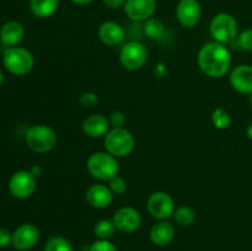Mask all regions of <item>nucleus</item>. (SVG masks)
<instances>
[{
    "label": "nucleus",
    "instance_id": "412c9836",
    "mask_svg": "<svg viewBox=\"0 0 252 251\" xmlns=\"http://www.w3.org/2000/svg\"><path fill=\"white\" fill-rule=\"evenodd\" d=\"M116 228L113 220L110 219H101L94 226V234L97 239H102V240H110L113 235H115Z\"/></svg>",
    "mask_w": 252,
    "mask_h": 251
},
{
    "label": "nucleus",
    "instance_id": "bb28decb",
    "mask_svg": "<svg viewBox=\"0 0 252 251\" xmlns=\"http://www.w3.org/2000/svg\"><path fill=\"white\" fill-rule=\"evenodd\" d=\"M108 187L113 192V194H123L127 191V182L123 177L116 175L115 177H112L108 181Z\"/></svg>",
    "mask_w": 252,
    "mask_h": 251
},
{
    "label": "nucleus",
    "instance_id": "2eb2a0df",
    "mask_svg": "<svg viewBox=\"0 0 252 251\" xmlns=\"http://www.w3.org/2000/svg\"><path fill=\"white\" fill-rule=\"evenodd\" d=\"M230 85L234 90L241 94H252V65L241 64L231 70L229 76Z\"/></svg>",
    "mask_w": 252,
    "mask_h": 251
},
{
    "label": "nucleus",
    "instance_id": "7ed1b4c3",
    "mask_svg": "<svg viewBox=\"0 0 252 251\" xmlns=\"http://www.w3.org/2000/svg\"><path fill=\"white\" fill-rule=\"evenodd\" d=\"M2 63L5 69L14 75H26L33 69V54L22 47H10L6 48L2 56Z\"/></svg>",
    "mask_w": 252,
    "mask_h": 251
},
{
    "label": "nucleus",
    "instance_id": "e433bc0d",
    "mask_svg": "<svg viewBox=\"0 0 252 251\" xmlns=\"http://www.w3.org/2000/svg\"><path fill=\"white\" fill-rule=\"evenodd\" d=\"M249 101H250V105L252 107V94H250V97H249Z\"/></svg>",
    "mask_w": 252,
    "mask_h": 251
},
{
    "label": "nucleus",
    "instance_id": "423d86ee",
    "mask_svg": "<svg viewBox=\"0 0 252 251\" xmlns=\"http://www.w3.org/2000/svg\"><path fill=\"white\" fill-rule=\"evenodd\" d=\"M26 144L34 153H48L56 147L57 134L53 128L46 125H34L27 129Z\"/></svg>",
    "mask_w": 252,
    "mask_h": 251
},
{
    "label": "nucleus",
    "instance_id": "c756f323",
    "mask_svg": "<svg viewBox=\"0 0 252 251\" xmlns=\"http://www.w3.org/2000/svg\"><path fill=\"white\" fill-rule=\"evenodd\" d=\"M79 102L84 106V107H93L98 102V97L95 93H84L79 98Z\"/></svg>",
    "mask_w": 252,
    "mask_h": 251
},
{
    "label": "nucleus",
    "instance_id": "7c9ffc66",
    "mask_svg": "<svg viewBox=\"0 0 252 251\" xmlns=\"http://www.w3.org/2000/svg\"><path fill=\"white\" fill-rule=\"evenodd\" d=\"M12 243V234L7 229L0 228V249L7 248Z\"/></svg>",
    "mask_w": 252,
    "mask_h": 251
},
{
    "label": "nucleus",
    "instance_id": "c9c22d12",
    "mask_svg": "<svg viewBox=\"0 0 252 251\" xmlns=\"http://www.w3.org/2000/svg\"><path fill=\"white\" fill-rule=\"evenodd\" d=\"M2 81H4V75H2V73H1V70H0V86H1V84H2Z\"/></svg>",
    "mask_w": 252,
    "mask_h": 251
},
{
    "label": "nucleus",
    "instance_id": "f704fd0d",
    "mask_svg": "<svg viewBox=\"0 0 252 251\" xmlns=\"http://www.w3.org/2000/svg\"><path fill=\"white\" fill-rule=\"evenodd\" d=\"M246 135H248L249 139L252 140V122L248 126V128H246Z\"/></svg>",
    "mask_w": 252,
    "mask_h": 251
},
{
    "label": "nucleus",
    "instance_id": "f8f14e48",
    "mask_svg": "<svg viewBox=\"0 0 252 251\" xmlns=\"http://www.w3.org/2000/svg\"><path fill=\"white\" fill-rule=\"evenodd\" d=\"M39 240V230L33 224H22L12 234V243L16 250L27 251L34 248Z\"/></svg>",
    "mask_w": 252,
    "mask_h": 251
},
{
    "label": "nucleus",
    "instance_id": "f03ea898",
    "mask_svg": "<svg viewBox=\"0 0 252 251\" xmlns=\"http://www.w3.org/2000/svg\"><path fill=\"white\" fill-rule=\"evenodd\" d=\"M88 172L96 180L100 181H110L112 177L118 175L120 165L117 157L107 152L94 153L89 157L86 161Z\"/></svg>",
    "mask_w": 252,
    "mask_h": 251
},
{
    "label": "nucleus",
    "instance_id": "6e6552de",
    "mask_svg": "<svg viewBox=\"0 0 252 251\" xmlns=\"http://www.w3.org/2000/svg\"><path fill=\"white\" fill-rule=\"evenodd\" d=\"M147 207L153 218L159 220H166L174 216L175 202L169 193L164 191H157L148 198Z\"/></svg>",
    "mask_w": 252,
    "mask_h": 251
},
{
    "label": "nucleus",
    "instance_id": "6ab92c4d",
    "mask_svg": "<svg viewBox=\"0 0 252 251\" xmlns=\"http://www.w3.org/2000/svg\"><path fill=\"white\" fill-rule=\"evenodd\" d=\"M175 239V228L166 220H160L150 229V240L157 246H166Z\"/></svg>",
    "mask_w": 252,
    "mask_h": 251
},
{
    "label": "nucleus",
    "instance_id": "dca6fc26",
    "mask_svg": "<svg viewBox=\"0 0 252 251\" xmlns=\"http://www.w3.org/2000/svg\"><path fill=\"white\" fill-rule=\"evenodd\" d=\"M98 38L106 46H117L125 41V29L115 21H106L98 27Z\"/></svg>",
    "mask_w": 252,
    "mask_h": 251
},
{
    "label": "nucleus",
    "instance_id": "473e14b6",
    "mask_svg": "<svg viewBox=\"0 0 252 251\" xmlns=\"http://www.w3.org/2000/svg\"><path fill=\"white\" fill-rule=\"evenodd\" d=\"M42 171H43V170H42V167H41V166H38V165H36V166H33V167H32L31 170H30V172H31V174L33 175L34 177L41 176V175H42Z\"/></svg>",
    "mask_w": 252,
    "mask_h": 251
},
{
    "label": "nucleus",
    "instance_id": "f257e3e1",
    "mask_svg": "<svg viewBox=\"0 0 252 251\" xmlns=\"http://www.w3.org/2000/svg\"><path fill=\"white\" fill-rule=\"evenodd\" d=\"M198 66L209 78H221L231 66V54L228 47L219 42H208L199 49Z\"/></svg>",
    "mask_w": 252,
    "mask_h": 251
},
{
    "label": "nucleus",
    "instance_id": "f3484780",
    "mask_svg": "<svg viewBox=\"0 0 252 251\" xmlns=\"http://www.w3.org/2000/svg\"><path fill=\"white\" fill-rule=\"evenodd\" d=\"M110 130L108 118L102 115H90L83 122V132L90 138L105 137Z\"/></svg>",
    "mask_w": 252,
    "mask_h": 251
},
{
    "label": "nucleus",
    "instance_id": "72a5a7b5",
    "mask_svg": "<svg viewBox=\"0 0 252 251\" xmlns=\"http://www.w3.org/2000/svg\"><path fill=\"white\" fill-rule=\"evenodd\" d=\"M70 1H73L76 5H88L90 2H93L94 0H70Z\"/></svg>",
    "mask_w": 252,
    "mask_h": 251
},
{
    "label": "nucleus",
    "instance_id": "9b49d317",
    "mask_svg": "<svg viewBox=\"0 0 252 251\" xmlns=\"http://www.w3.org/2000/svg\"><path fill=\"white\" fill-rule=\"evenodd\" d=\"M202 7L198 0H180L176 6L177 21L184 27L191 29L199 22Z\"/></svg>",
    "mask_w": 252,
    "mask_h": 251
},
{
    "label": "nucleus",
    "instance_id": "4be33fe9",
    "mask_svg": "<svg viewBox=\"0 0 252 251\" xmlns=\"http://www.w3.org/2000/svg\"><path fill=\"white\" fill-rule=\"evenodd\" d=\"M144 32L149 38L161 39L165 34V26L161 20L157 17H150L145 21Z\"/></svg>",
    "mask_w": 252,
    "mask_h": 251
},
{
    "label": "nucleus",
    "instance_id": "b1692460",
    "mask_svg": "<svg viewBox=\"0 0 252 251\" xmlns=\"http://www.w3.org/2000/svg\"><path fill=\"white\" fill-rule=\"evenodd\" d=\"M44 251H73V246L66 238L56 235L46 241Z\"/></svg>",
    "mask_w": 252,
    "mask_h": 251
},
{
    "label": "nucleus",
    "instance_id": "ddd939ff",
    "mask_svg": "<svg viewBox=\"0 0 252 251\" xmlns=\"http://www.w3.org/2000/svg\"><path fill=\"white\" fill-rule=\"evenodd\" d=\"M125 12L133 21H147L157 10V0H126Z\"/></svg>",
    "mask_w": 252,
    "mask_h": 251
},
{
    "label": "nucleus",
    "instance_id": "a211bd4d",
    "mask_svg": "<svg viewBox=\"0 0 252 251\" xmlns=\"http://www.w3.org/2000/svg\"><path fill=\"white\" fill-rule=\"evenodd\" d=\"M25 37V29L20 22L9 21L2 25L0 30V42L2 46L16 47Z\"/></svg>",
    "mask_w": 252,
    "mask_h": 251
},
{
    "label": "nucleus",
    "instance_id": "cd10ccee",
    "mask_svg": "<svg viewBox=\"0 0 252 251\" xmlns=\"http://www.w3.org/2000/svg\"><path fill=\"white\" fill-rule=\"evenodd\" d=\"M89 251H117V248H116L112 241L97 239V240L91 244Z\"/></svg>",
    "mask_w": 252,
    "mask_h": 251
},
{
    "label": "nucleus",
    "instance_id": "5701e85b",
    "mask_svg": "<svg viewBox=\"0 0 252 251\" xmlns=\"http://www.w3.org/2000/svg\"><path fill=\"white\" fill-rule=\"evenodd\" d=\"M174 219L179 225L189 226L196 220V212L189 206H181L175 209Z\"/></svg>",
    "mask_w": 252,
    "mask_h": 251
},
{
    "label": "nucleus",
    "instance_id": "39448f33",
    "mask_svg": "<svg viewBox=\"0 0 252 251\" xmlns=\"http://www.w3.org/2000/svg\"><path fill=\"white\" fill-rule=\"evenodd\" d=\"M135 139L125 127L112 128L105 135V149L116 157H125L133 152Z\"/></svg>",
    "mask_w": 252,
    "mask_h": 251
},
{
    "label": "nucleus",
    "instance_id": "0eeeda50",
    "mask_svg": "<svg viewBox=\"0 0 252 251\" xmlns=\"http://www.w3.org/2000/svg\"><path fill=\"white\" fill-rule=\"evenodd\" d=\"M148 61V49L142 42L130 41L123 44L120 52V62L127 70H139Z\"/></svg>",
    "mask_w": 252,
    "mask_h": 251
},
{
    "label": "nucleus",
    "instance_id": "a878e982",
    "mask_svg": "<svg viewBox=\"0 0 252 251\" xmlns=\"http://www.w3.org/2000/svg\"><path fill=\"white\" fill-rule=\"evenodd\" d=\"M234 47L244 52H252V29H246L238 34Z\"/></svg>",
    "mask_w": 252,
    "mask_h": 251
},
{
    "label": "nucleus",
    "instance_id": "20e7f679",
    "mask_svg": "<svg viewBox=\"0 0 252 251\" xmlns=\"http://www.w3.org/2000/svg\"><path fill=\"white\" fill-rule=\"evenodd\" d=\"M211 36L216 42L223 44H233L239 34L238 21L233 15L220 12L212 19L209 26Z\"/></svg>",
    "mask_w": 252,
    "mask_h": 251
},
{
    "label": "nucleus",
    "instance_id": "393cba45",
    "mask_svg": "<svg viewBox=\"0 0 252 251\" xmlns=\"http://www.w3.org/2000/svg\"><path fill=\"white\" fill-rule=\"evenodd\" d=\"M212 123H213L214 127L217 129H226L229 128V126L231 125V117L229 115L228 111H225L224 108H216V110L212 112Z\"/></svg>",
    "mask_w": 252,
    "mask_h": 251
},
{
    "label": "nucleus",
    "instance_id": "4468645a",
    "mask_svg": "<svg viewBox=\"0 0 252 251\" xmlns=\"http://www.w3.org/2000/svg\"><path fill=\"white\" fill-rule=\"evenodd\" d=\"M85 198L93 208L103 209L112 203L113 192L106 185L94 184L86 189Z\"/></svg>",
    "mask_w": 252,
    "mask_h": 251
},
{
    "label": "nucleus",
    "instance_id": "1a4fd4ad",
    "mask_svg": "<svg viewBox=\"0 0 252 251\" xmlns=\"http://www.w3.org/2000/svg\"><path fill=\"white\" fill-rule=\"evenodd\" d=\"M9 191L19 199H26L36 191V177L30 171H17L10 177Z\"/></svg>",
    "mask_w": 252,
    "mask_h": 251
},
{
    "label": "nucleus",
    "instance_id": "aec40b11",
    "mask_svg": "<svg viewBox=\"0 0 252 251\" xmlns=\"http://www.w3.org/2000/svg\"><path fill=\"white\" fill-rule=\"evenodd\" d=\"M59 6V0H30V10L38 19L51 17Z\"/></svg>",
    "mask_w": 252,
    "mask_h": 251
},
{
    "label": "nucleus",
    "instance_id": "9d476101",
    "mask_svg": "<svg viewBox=\"0 0 252 251\" xmlns=\"http://www.w3.org/2000/svg\"><path fill=\"white\" fill-rule=\"evenodd\" d=\"M117 230L130 234L137 231L142 225V216L133 207H122L117 209L112 218Z\"/></svg>",
    "mask_w": 252,
    "mask_h": 251
},
{
    "label": "nucleus",
    "instance_id": "2f4dec72",
    "mask_svg": "<svg viewBox=\"0 0 252 251\" xmlns=\"http://www.w3.org/2000/svg\"><path fill=\"white\" fill-rule=\"evenodd\" d=\"M103 4L110 9H120L121 6H125L126 0H102Z\"/></svg>",
    "mask_w": 252,
    "mask_h": 251
},
{
    "label": "nucleus",
    "instance_id": "c85d7f7f",
    "mask_svg": "<svg viewBox=\"0 0 252 251\" xmlns=\"http://www.w3.org/2000/svg\"><path fill=\"white\" fill-rule=\"evenodd\" d=\"M108 122H110V126H112L113 128L123 127L126 123L125 113L122 111H113L110 115V117H108Z\"/></svg>",
    "mask_w": 252,
    "mask_h": 251
}]
</instances>
